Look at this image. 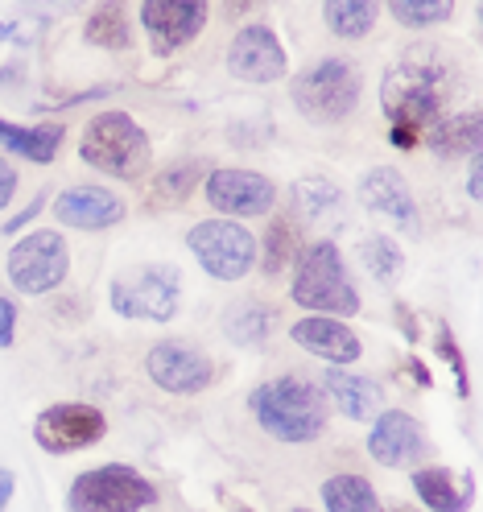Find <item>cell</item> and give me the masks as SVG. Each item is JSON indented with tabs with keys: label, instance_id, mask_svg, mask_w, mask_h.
<instances>
[{
	"label": "cell",
	"instance_id": "cell-20",
	"mask_svg": "<svg viewBox=\"0 0 483 512\" xmlns=\"http://www.w3.org/2000/svg\"><path fill=\"white\" fill-rule=\"evenodd\" d=\"M413 492L430 512H467L475 496V479L455 475L450 467H417L413 471Z\"/></svg>",
	"mask_w": 483,
	"mask_h": 512
},
{
	"label": "cell",
	"instance_id": "cell-23",
	"mask_svg": "<svg viewBox=\"0 0 483 512\" xmlns=\"http://www.w3.org/2000/svg\"><path fill=\"white\" fill-rule=\"evenodd\" d=\"M62 141H67V128L62 124H34V128H21V124H9V137H5V149L25 157L34 166H50Z\"/></svg>",
	"mask_w": 483,
	"mask_h": 512
},
{
	"label": "cell",
	"instance_id": "cell-35",
	"mask_svg": "<svg viewBox=\"0 0 483 512\" xmlns=\"http://www.w3.org/2000/svg\"><path fill=\"white\" fill-rule=\"evenodd\" d=\"M13 195H17V170L5 162V157H0V211L13 203Z\"/></svg>",
	"mask_w": 483,
	"mask_h": 512
},
{
	"label": "cell",
	"instance_id": "cell-8",
	"mask_svg": "<svg viewBox=\"0 0 483 512\" xmlns=\"http://www.w3.org/2000/svg\"><path fill=\"white\" fill-rule=\"evenodd\" d=\"M182 306V277L174 265L157 261L112 281V310L137 323H170Z\"/></svg>",
	"mask_w": 483,
	"mask_h": 512
},
{
	"label": "cell",
	"instance_id": "cell-40",
	"mask_svg": "<svg viewBox=\"0 0 483 512\" xmlns=\"http://www.w3.org/2000/svg\"><path fill=\"white\" fill-rule=\"evenodd\" d=\"M5 137H9V120H0V149H5Z\"/></svg>",
	"mask_w": 483,
	"mask_h": 512
},
{
	"label": "cell",
	"instance_id": "cell-5",
	"mask_svg": "<svg viewBox=\"0 0 483 512\" xmlns=\"http://www.w3.org/2000/svg\"><path fill=\"white\" fill-rule=\"evenodd\" d=\"M360 91H364V75L351 58H318L289 83L294 108L310 124H343L360 108Z\"/></svg>",
	"mask_w": 483,
	"mask_h": 512
},
{
	"label": "cell",
	"instance_id": "cell-36",
	"mask_svg": "<svg viewBox=\"0 0 483 512\" xmlns=\"http://www.w3.org/2000/svg\"><path fill=\"white\" fill-rule=\"evenodd\" d=\"M397 323H401V335H405L409 343H422V323H417L413 310H409L405 302H397Z\"/></svg>",
	"mask_w": 483,
	"mask_h": 512
},
{
	"label": "cell",
	"instance_id": "cell-11",
	"mask_svg": "<svg viewBox=\"0 0 483 512\" xmlns=\"http://www.w3.org/2000/svg\"><path fill=\"white\" fill-rule=\"evenodd\" d=\"M145 376L157 384V389H166L174 397H195V393H203L215 384V364H211L207 351L178 343V339H166V343L149 347Z\"/></svg>",
	"mask_w": 483,
	"mask_h": 512
},
{
	"label": "cell",
	"instance_id": "cell-30",
	"mask_svg": "<svg viewBox=\"0 0 483 512\" xmlns=\"http://www.w3.org/2000/svg\"><path fill=\"white\" fill-rule=\"evenodd\" d=\"M203 178H207L203 162H174V166H166V170H157V178H153V199L182 203V199H190V190H195Z\"/></svg>",
	"mask_w": 483,
	"mask_h": 512
},
{
	"label": "cell",
	"instance_id": "cell-10",
	"mask_svg": "<svg viewBox=\"0 0 483 512\" xmlns=\"http://www.w3.org/2000/svg\"><path fill=\"white\" fill-rule=\"evenodd\" d=\"M108 434V418L95 405L83 401H62L38 413L34 422V442L42 446L46 455H75L87 451Z\"/></svg>",
	"mask_w": 483,
	"mask_h": 512
},
{
	"label": "cell",
	"instance_id": "cell-37",
	"mask_svg": "<svg viewBox=\"0 0 483 512\" xmlns=\"http://www.w3.org/2000/svg\"><path fill=\"white\" fill-rule=\"evenodd\" d=\"M405 364H409V376H413L417 384H422V389H430V384H434V376H430V368H426L422 360H417V356H409Z\"/></svg>",
	"mask_w": 483,
	"mask_h": 512
},
{
	"label": "cell",
	"instance_id": "cell-38",
	"mask_svg": "<svg viewBox=\"0 0 483 512\" xmlns=\"http://www.w3.org/2000/svg\"><path fill=\"white\" fill-rule=\"evenodd\" d=\"M9 496H13V471L0 467V512L9 508Z\"/></svg>",
	"mask_w": 483,
	"mask_h": 512
},
{
	"label": "cell",
	"instance_id": "cell-25",
	"mask_svg": "<svg viewBox=\"0 0 483 512\" xmlns=\"http://www.w3.org/2000/svg\"><path fill=\"white\" fill-rule=\"evenodd\" d=\"M376 17H380L376 0H327V5H322V21H327V29L335 38H347V42L368 38Z\"/></svg>",
	"mask_w": 483,
	"mask_h": 512
},
{
	"label": "cell",
	"instance_id": "cell-43",
	"mask_svg": "<svg viewBox=\"0 0 483 512\" xmlns=\"http://www.w3.org/2000/svg\"><path fill=\"white\" fill-rule=\"evenodd\" d=\"M232 512H252V508H232Z\"/></svg>",
	"mask_w": 483,
	"mask_h": 512
},
{
	"label": "cell",
	"instance_id": "cell-6",
	"mask_svg": "<svg viewBox=\"0 0 483 512\" xmlns=\"http://www.w3.org/2000/svg\"><path fill=\"white\" fill-rule=\"evenodd\" d=\"M153 504H157V484H149V479L128 463L91 467L67 492L71 512H145Z\"/></svg>",
	"mask_w": 483,
	"mask_h": 512
},
{
	"label": "cell",
	"instance_id": "cell-16",
	"mask_svg": "<svg viewBox=\"0 0 483 512\" xmlns=\"http://www.w3.org/2000/svg\"><path fill=\"white\" fill-rule=\"evenodd\" d=\"M360 199H364L368 211H376L389 223H397L405 236H422V211H417V199H413V190H409L401 170L372 166L360 178Z\"/></svg>",
	"mask_w": 483,
	"mask_h": 512
},
{
	"label": "cell",
	"instance_id": "cell-42",
	"mask_svg": "<svg viewBox=\"0 0 483 512\" xmlns=\"http://www.w3.org/2000/svg\"><path fill=\"white\" fill-rule=\"evenodd\" d=\"M393 512H417V508H393Z\"/></svg>",
	"mask_w": 483,
	"mask_h": 512
},
{
	"label": "cell",
	"instance_id": "cell-17",
	"mask_svg": "<svg viewBox=\"0 0 483 512\" xmlns=\"http://www.w3.org/2000/svg\"><path fill=\"white\" fill-rule=\"evenodd\" d=\"M289 339H294L302 351H310V356L335 364V368L360 364V356H364L360 335L351 331L343 318H327V314H306L298 323H289Z\"/></svg>",
	"mask_w": 483,
	"mask_h": 512
},
{
	"label": "cell",
	"instance_id": "cell-21",
	"mask_svg": "<svg viewBox=\"0 0 483 512\" xmlns=\"http://www.w3.org/2000/svg\"><path fill=\"white\" fill-rule=\"evenodd\" d=\"M294 207L306 223H314V228H331V223H343V215H347V195H343L339 182L310 174V178L294 182Z\"/></svg>",
	"mask_w": 483,
	"mask_h": 512
},
{
	"label": "cell",
	"instance_id": "cell-32",
	"mask_svg": "<svg viewBox=\"0 0 483 512\" xmlns=\"http://www.w3.org/2000/svg\"><path fill=\"white\" fill-rule=\"evenodd\" d=\"M434 347H438V356L450 364V372H455V389H459V397H471V380H467V360H463V347L455 343V331H450L446 323L438 327Z\"/></svg>",
	"mask_w": 483,
	"mask_h": 512
},
{
	"label": "cell",
	"instance_id": "cell-24",
	"mask_svg": "<svg viewBox=\"0 0 483 512\" xmlns=\"http://www.w3.org/2000/svg\"><path fill=\"white\" fill-rule=\"evenodd\" d=\"M322 504H327V512H384L376 488L364 475H351V471L331 475L322 484Z\"/></svg>",
	"mask_w": 483,
	"mask_h": 512
},
{
	"label": "cell",
	"instance_id": "cell-3",
	"mask_svg": "<svg viewBox=\"0 0 483 512\" xmlns=\"http://www.w3.org/2000/svg\"><path fill=\"white\" fill-rule=\"evenodd\" d=\"M289 302L310 314H327V318H347L360 310V290L347 277L343 252L335 240H314L298 252L294 281H289Z\"/></svg>",
	"mask_w": 483,
	"mask_h": 512
},
{
	"label": "cell",
	"instance_id": "cell-9",
	"mask_svg": "<svg viewBox=\"0 0 483 512\" xmlns=\"http://www.w3.org/2000/svg\"><path fill=\"white\" fill-rule=\"evenodd\" d=\"M71 273V248L62 232H29L9 248V281L25 298L54 294Z\"/></svg>",
	"mask_w": 483,
	"mask_h": 512
},
{
	"label": "cell",
	"instance_id": "cell-19",
	"mask_svg": "<svg viewBox=\"0 0 483 512\" xmlns=\"http://www.w3.org/2000/svg\"><path fill=\"white\" fill-rule=\"evenodd\" d=\"M322 397H327V405H335L343 418H351V422L376 418L380 405H384L380 384L372 376L347 372V368H327V372H322Z\"/></svg>",
	"mask_w": 483,
	"mask_h": 512
},
{
	"label": "cell",
	"instance_id": "cell-34",
	"mask_svg": "<svg viewBox=\"0 0 483 512\" xmlns=\"http://www.w3.org/2000/svg\"><path fill=\"white\" fill-rule=\"evenodd\" d=\"M17 339V306L13 298H0V347H13Z\"/></svg>",
	"mask_w": 483,
	"mask_h": 512
},
{
	"label": "cell",
	"instance_id": "cell-26",
	"mask_svg": "<svg viewBox=\"0 0 483 512\" xmlns=\"http://www.w3.org/2000/svg\"><path fill=\"white\" fill-rule=\"evenodd\" d=\"M298 252H302V244H298V228H294V223H289L285 215H277V219L269 223V232H265V244L256 248V256H261L265 273L277 277L285 265H294V261H298Z\"/></svg>",
	"mask_w": 483,
	"mask_h": 512
},
{
	"label": "cell",
	"instance_id": "cell-18",
	"mask_svg": "<svg viewBox=\"0 0 483 512\" xmlns=\"http://www.w3.org/2000/svg\"><path fill=\"white\" fill-rule=\"evenodd\" d=\"M54 215L62 228H79V232H104L124 223V199L108 186H71L54 199Z\"/></svg>",
	"mask_w": 483,
	"mask_h": 512
},
{
	"label": "cell",
	"instance_id": "cell-15",
	"mask_svg": "<svg viewBox=\"0 0 483 512\" xmlns=\"http://www.w3.org/2000/svg\"><path fill=\"white\" fill-rule=\"evenodd\" d=\"M368 455L380 467H417L430 455V442L413 413L389 409V413H376V426L368 434Z\"/></svg>",
	"mask_w": 483,
	"mask_h": 512
},
{
	"label": "cell",
	"instance_id": "cell-28",
	"mask_svg": "<svg viewBox=\"0 0 483 512\" xmlns=\"http://www.w3.org/2000/svg\"><path fill=\"white\" fill-rule=\"evenodd\" d=\"M83 38L91 46H104V50H124L128 46V13L124 5H116V0H108V5H100L87 25H83Z\"/></svg>",
	"mask_w": 483,
	"mask_h": 512
},
{
	"label": "cell",
	"instance_id": "cell-1",
	"mask_svg": "<svg viewBox=\"0 0 483 512\" xmlns=\"http://www.w3.org/2000/svg\"><path fill=\"white\" fill-rule=\"evenodd\" d=\"M459 87V62L438 46H413L397 58L380 83V108L389 116V141L417 149L442 120V108Z\"/></svg>",
	"mask_w": 483,
	"mask_h": 512
},
{
	"label": "cell",
	"instance_id": "cell-13",
	"mask_svg": "<svg viewBox=\"0 0 483 512\" xmlns=\"http://www.w3.org/2000/svg\"><path fill=\"white\" fill-rule=\"evenodd\" d=\"M203 195L219 211V219H256L277 203V186L256 170H211L203 178Z\"/></svg>",
	"mask_w": 483,
	"mask_h": 512
},
{
	"label": "cell",
	"instance_id": "cell-27",
	"mask_svg": "<svg viewBox=\"0 0 483 512\" xmlns=\"http://www.w3.org/2000/svg\"><path fill=\"white\" fill-rule=\"evenodd\" d=\"M360 261L368 265V273H372L380 285H393V281L405 273V252H401V244H397L393 236H384V232L360 240Z\"/></svg>",
	"mask_w": 483,
	"mask_h": 512
},
{
	"label": "cell",
	"instance_id": "cell-2",
	"mask_svg": "<svg viewBox=\"0 0 483 512\" xmlns=\"http://www.w3.org/2000/svg\"><path fill=\"white\" fill-rule=\"evenodd\" d=\"M248 409L269 438L289 446L322 438V430L331 422V405L322 397V389L302 376H273L265 384H256L248 393Z\"/></svg>",
	"mask_w": 483,
	"mask_h": 512
},
{
	"label": "cell",
	"instance_id": "cell-22",
	"mask_svg": "<svg viewBox=\"0 0 483 512\" xmlns=\"http://www.w3.org/2000/svg\"><path fill=\"white\" fill-rule=\"evenodd\" d=\"M426 145L442 157V162H455L463 153H479V112L442 116L426 133Z\"/></svg>",
	"mask_w": 483,
	"mask_h": 512
},
{
	"label": "cell",
	"instance_id": "cell-31",
	"mask_svg": "<svg viewBox=\"0 0 483 512\" xmlns=\"http://www.w3.org/2000/svg\"><path fill=\"white\" fill-rule=\"evenodd\" d=\"M389 13L405 25V29H430L455 17L450 0H389Z\"/></svg>",
	"mask_w": 483,
	"mask_h": 512
},
{
	"label": "cell",
	"instance_id": "cell-33",
	"mask_svg": "<svg viewBox=\"0 0 483 512\" xmlns=\"http://www.w3.org/2000/svg\"><path fill=\"white\" fill-rule=\"evenodd\" d=\"M46 199H50V190H38V199L29 203L25 211H17V215H13L9 223H5V236H17V232L25 228V223H34V219H38V215L46 211Z\"/></svg>",
	"mask_w": 483,
	"mask_h": 512
},
{
	"label": "cell",
	"instance_id": "cell-7",
	"mask_svg": "<svg viewBox=\"0 0 483 512\" xmlns=\"http://www.w3.org/2000/svg\"><path fill=\"white\" fill-rule=\"evenodd\" d=\"M190 256L203 265L207 277L215 281H240L256 269V236L236 219H203L186 232Z\"/></svg>",
	"mask_w": 483,
	"mask_h": 512
},
{
	"label": "cell",
	"instance_id": "cell-41",
	"mask_svg": "<svg viewBox=\"0 0 483 512\" xmlns=\"http://www.w3.org/2000/svg\"><path fill=\"white\" fill-rule=\"evenodd\" d=\"M289 512H314V508H289Z\"/></svg>",
	"mask_w": 483,
	"mask_h": 512
},
{
	"label": "cell",
	"instance_id": "cell-4",
	"mask_svg": "<svg viewBox=\"0 0 483 512\" xmlns=\"http://www.w3.org/2000/svg\"><path fill=\"white\" fill-rule=\"evenodd\" d=\"M79 157L108 178L133 182L153 166V145H149V133L128 112H100L83 128Z\"/></svg>",
	"mask_w": 483,
	"mask_h": 512
},
{
	"label": "cell",
	"instance_id": "cell-29",
	"mask_svg": "<svg viewBox=\"0 0 483 512\" xmlns=\"http://www.w3.org/2000/svg\"><path fill=\"white\" fill-rule=\"evenodd\" d=\"M228 331H232V339L240 347H261L277 331V310L273 306H261V302H248V306L232 310Z\"/></svg>",
	"mask_w": 483,
	"mask_h": 512
},
{
	"label": "cell",
	"instance_id": "cell-39",
	"mask_svg": "<svg viewBox=\"0 0 483 512\" xmlns=\"http://www.w3.org/2000/svg\"><path fill=\"white\" fill-rule=\"evenodd\" d=\"M467 195L479 203V166H471V178H467Z\"/></svg>",
	"mask_w": 483,
	"mask_h": 512
},
{
	"label": "cell",
	"instance_id": "cell-12",
	"mask_svg": "<svg viewBox=\"0 0 483 512\" xmlns=\"http://www.w3.org/2000/svg\"><path fill=\"white\" fill-rule=\"evenodd\" d=\"M207 17H211L207 0H145L141 5V25L157 58H170L195 42L207 29Z\"/></svg>",
	"mask_w": 483,
	"mask_h": 512
},
{
	"label": "cell",
	"instance_id": "cell-14",
	"mask_svg": "<svg viewBox=\"0 0 483 512\" xmlns=\"http://www.w3.org/2000/svg\"><path fill=\"white\" fill-rule=\"evenodd\" d=\"M228 71L240 83H277L289 75V54L269 25H244L228 46Z\"/></svg>",
	"mask_w": 483,
	"mask_h": 512
}]
</instances>
